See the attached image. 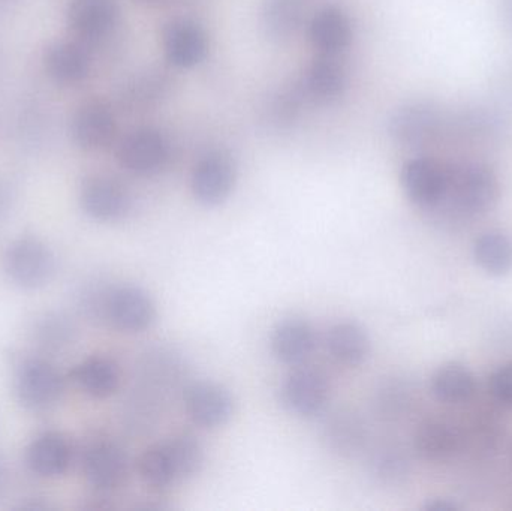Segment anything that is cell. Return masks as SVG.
<instances>
[{
	"label": "cell",
	"instance_id": "obj_25",
	"mask_svg": "<svg viewBox=\"0 0 512 511\" xmlns=\"http://www.w3.org/2000/svg\"><path fill=\"white\" fill-rule=\"evenodd\" d=\"M69 377L84 395L93 399L110 398L120 386L119 366L107 356L87 357L74 366Z\"/></svg>",
	"mask_w": 512,
	"mask_h": 511
},
{
	"label": "cell",
	"instance_id": "obj_14",
	"mask_svg": "<svg viewBox=\"0 0 512 511\" xmlns=\"http://www.w3.org/2000/svg\"><path fill=\"white\" fill-rule=\"evenodd\" d=\"M441 125L438 108L429 102H409L391 114L388 132L402 146L421 147L438 137Z\"/></svg>",
	"mask_w": 512,
	"mask_h": 511
},
{
	"label": "cell",
	"instance_id": "obj_18",
	"mask_svg": "<svg viewBox=\"0 0 512 511\" xmlns=\"http://www.w3.org/2000/svg\"><path fill=\"white\" fill-rule=\"evenodd\" d=\"M309 38L318 54L340 56L354 41V23L345 9L327 5L313 14Z\"/></svg>",
	"mask_w": 512,
	"mask_h": 511
},
{
	"label": "cell",
	"instance_id": "obj_36",
	"mask_svg": "<svg viewBox=\"0 0 512 511\" xmlns=\"http://www.w3.org/2000/svg\"><path fill=\"white\" fill-rule=\"evenodd\" d=\"M138 2H143V3H158V2H162V0H138Z\"/></svg>",
	"mask_w": 512,
	"mask_h": 511
},
{
	"label": "cell",
	"instance_id": "obj_31",
	"mask_svg": "<svg viewBox=\"0 0 512 511\" xmlns=\"http://www.w3.org/2000/svg\"><path fill=\"white\" fill-rule=\"evenodd\" d=\"M330 431L331 441L342 450H354L360 440V426L351 419H337Z\"/></svg>",
	"mask_w": 512,
	"mask_h": 511
},
{
	"label": "cell",
	"instance_id": "obj_13",
	"mask_svg": "<svg viewBox=\"0 0 512 511\" xmlns=\"http://www.w3.org/2000/svg\"><path fill=\"white\" fill-rule=\"evenodd\" d=\"M117 134L113 108L101 99H90L75 110L71 119L74 143L86 152L107 149Z\"/></svg>",
	"mask_w": 512,
	"mask_h": 511
},
{
	"label": "cell",
	"instance_id": "obj_10",
	"mask_svg": "<svg viewBox=\"0 0 512 511\" xmlns=\"http://www.w3.org/2000/svg\"><path fill=\"white\" fill-rule=\"evenodd\" d=\"M83 474L96 491H117L128 482V456L114 441H95L84 450Z\"/></svg>",
	"mask_w": 512,
	"mask_h": 511
},
{
	"label": "cell",
	"instance_id": "obj_1",
	"mask_svg": "<svg viewBox=\"0 0 512 511\" xmlns=\"http://www.w3.org/2000/svg\"><path fill=\"white\" fill-rule=\"evenodd\" d=\"M92 311L120 332L141 333L156 321V305L152 296L135 285H119L102 291Z\"/></svg>",
	"mask_w": 512,
	"mask_h": 511
},
{
	"label": "cell",
	"instance_id": "obj_6",
	"mask_svg": "<svg viewBox=\"0 0 512 511\" xmlns=\"http://www.w3.org/2000/svg\"><path fill=\"white\" fill-rule=\"evenodd\" d=\"M237 167L224 150H212L198 159L191 176V191L203 206H219L233 194Z\"/></svg>",
	"mask_w": 512,
	"mask_h": 511
},
{
	"label": "cell",
	"instance_id": "obj_26",
	"mask_svg": "<svg viewBox=\"0 0 512 511\" xmlns=\"http://www.w3.org/2000/svg\"><path fill=\"white\" fill-rule=\"evenodd\" d=\"M306 17V0H264L259 12L262 32L270 41L286 42L297 35Z\"/></svg>",
	"mask_w": 512,
	"mask_h": 511
},
{
	"label": "cell",
	"instance_id": "obj_27",
	"mask_svg": "<svg viewBox=\"0 0 512 511\" xmlns=\"http://www.w3.org/2000/svg\"><path fill=\"white\" fill-rule=\"evenodd\" d=\"M462 437L453 425L441 420H427L418 426L414 447L426 461L439 462L451 458L460 449Z\"/></svg>",
	"mask_w": 512,
	"mask_h": 511
},
{
	"label": "cell",
	"instance_id": "obj_20",
	"mask_svg": "<svg viewBox=\"0 0 512 511\" xmlns=\"http://www.w3.org/2000/svg\"><path fill=\"white\" fill-rule=\"evenodd\" d=\"M301 78L310 101L319 104L337 101L348 89V68L342 57L334 54H318Z\"/></svg>",
	"mask_w": 512,
	"mask_h": 511
},
{
	"label": "cell",
	"instance_id": "obj_11",
	"mask_svg": "<svg viewBox=\"0 0 512 511\" xmlns=\"http://www.w3.org/2000/svg\"><path fill=\"white\" fill-rule=\"evenodd\" d=\"M162 48L170 65L180 69L195 68L209 54V36L192 18H174L162 30Z\"/></svg>",
	"mask_w": 512,
	"mask_h": 511
},
{
	"label": "cell",
	"instance_id": "obj_7",
	"mask_svg": "<svg viewBox=\"0 0 512 511\" xmlns=\"http://www.w3.org/2000/svg\"><path fill=\"white\" fill-rule=\"evenodd\" d=\"M65 383L56 366L47 360L29 359L15 375V395L24 408L45 411L62 398Z\"/></svg>",
	"mask_w": 512,
	"mask_h": 511
},
{
	"label": "cell",
	"instance_id": "obj_4",
	"mask_svg": "<svg viewBox=\"0 0 512 511\" xmlns=\"http://www.w3.org/2000/svg\"><path fill=\"white\" fill-rule=\"evenodd\" d=\"M119 20V0H69L66 8L72 36L90 50L110 39Z\"/></svg>",
	"mask_w": 512,
	"mask_h": 511
},
{
	"label": "cell",
	"instance_id": "obj_19",
	"mask_svg": "<svg viewBox=\"0 0 512 511\" xmlns=\"http://www.w3.org/2000/svg\"><path fill=\"white\" fill-rule=\"evenodd\" d=\"M44 69L51 80L59 84H80L92 71V50L81 42L57 41L48 45L44 53Z\"/></svg>",
	"mask_w": 512,
	"mask_h": 511
},
{
	"label": "cell",
	"instance_id": "obj_37",
	"mask_svg": "<svg viewBox=\"0 0 512 511\" xmlns=\"http://www.w3.org/2000/svg\"><path fill=\"white\" fill-rule=\"evenodd\" d=\"M8 2V0H0V5H3V3Z\"/></svg>",
	"mask_w": 512,
	"mask_h": 511
},
{
	"label": "cell",
	"instance_id": "obj_33",
	"mask_svg": "<svg viewBox=\"0 0 512 511\" xmlns=\"http://www.w3.org/2000/svg\"><path fill=\"white\" fill-rule=\"evenodd\" d=\"M426 509L435 511H454L459 509V506L450 500H433L427 504Z\"/></svg>",
	"mask_w": 512,
	"mask_h": 511
},
{
	"label": "cell",
	"instance_id": "obj_23",
	"mask_svg": "<svg viewBox=\"0 0 512 511\" xmlns=\"http://www.w3.org/2000/svg\"><path fill=\"white\" fill-rule=\"evenodd\" d=\"M137 471L141 482L155 492L168 491L183 480L170 440L144 449L137 461Z\"/></svg>",
	"mask_w": 512,
	"mask_h": 511
},
{
	"label": "cell",
	"instance_id": "obj_9",
	"mask_svg": "<svg viewBox=\"0 0 512 511\" xmlns=\"http://www.w3.org/2000/svg\"><path fill=\"white\" fill-rule=\"evenodd\" d=\"M80 204L90 218L114 222L128 215L132 197L129 189L116 177L93 174L81 183Z\"/></svg>",
	"mask_w": 512,
	"mask_h": 511
},
{
	"label": "cell",
	"instance_id": "obj_32",
	"mask_svg": "<svg viewBox=\"0 0 512 511\" xmlns=\"http://www.w3.org/2000/svg\"><path fill=\"white\" fill-rule=\"evenodd\" d=\"M490 393L499 404L512 407V363L501 366L490 377Z\"/></svg>",
	"mask_w": 512,
	"mask_h": 511
},
{
	"label": "cell",
	"instance_id": "obj_16",
	"mask_svg": "<svg viewBox=\"0 0 512 511\" xmlns=\"http://www.w3.org/2000/svg\"><path fill=\"white\" fill-rule=\"evenodd\" d=\"M170 72L158 66L137 72L120 86L117 101L128 113H144L164 104L173 92Z\"/></svg>",
	"mask_w": 512,
	"mask_h": 511
},
{
	"label": "cell",
	"instance_id": "obj_8",
	"mask_svg": "<svg viewBox=\"0 0 512 511\" xmlns=\"http://www.w3.org/2000/svg\"><path fill=\"white\" fill-rule=\"evenodd\" d=\"M330 393V381L325 374L318 369L297 368L283 381L280 398L289 413L312 419L324 413Z\"/></svg>",
	"mask_w": 512,
	"mask_h": 511
},
{
	"label": "cell",
	"instance_id": "obj_5",
	"mask_svg": "<svg viewBox=\"0 0 512 511\" xmlns=\"http://www.w3.org/2000/svg\"><path fill=\"white\" fill-rule=\"evenodd\" d=\"M468 215L487 212L498 198V179L486 165L466 164L448 171V189L445 198Z\"/></svg>",
	"mask_w": 512,
	"mask_h": 511
},
{
	"label": "cell",
	"instance_id": "obj_3",
	"mask_svg": "<svg viewBox=\"0 0 512 511\" xmlns=\"http://www.w3.org/2000/svg\"><path fill=\"white\" fill-rule=\"evenodd\" d=\"M170 159V140L152 126L132 129L117 146L120 167L135 176H155L167 167Z\"/></svg>",
	"mask_w": 512,
	"mask_h": 511
},
{
	"label": "cell",
	"instance_id": "obj_2",
	"mask_svg": "<svg viewBox=\"0 0 512 511\" xmlns=\"http://www.w3.org/2000/svg\"><path fill=\"white\" fill-rule=\"evenodd\" d=\"M3 269L9 281L24 290L45 287L56 273V257L42 240L21 237L6 249Z\"/></svg>",
	"mask_w": 512,
	"mask_h": 511
},
{
	"label": "cell",
	"instance_id": "obj_22",
	"mask_svg": "<svg viewBox=\"0 0 512 511\" xmlns=\"http://www.w3.org/2000/svg\"><path fill=\"white\" fill-rule=\"evenodd\" d=\"M26 461L36 476L56 479L63 476L71 465V444L60 432H44L27 447Z\"/></svg>",
	"mask_w": 512,
	"mask_h": 511
},
{
	"label": "cell",
	"instance_id": "obj_34",
	"mask_svg": "<svg viewBox=\"0 0 512 511\" xmlns=\"http://www.w3.org/2000/svg\"><path fill=\"white\" fill-rule=\"evenodd\" d=\"M5 467H3L2 462H0V495H2L3 488H5Z\"/></svg>",
	"mask_w": 512,
	"mask_h": 511
},
{
	"label": "cell",
	"instance_id": "obj_12",
	"mask_svg": "<svg viewBox=\"0 0 512 511\" xmlns=\"http://www.w3.org/2000/svg\"><path fill=\"white\" fill-rule=\"evenodd\" d=\"M183 401L189 419L204 429L227 425L236 408L230 390L215 381L192 383L186 389Z\"/></svg>",
	"mask_w": 512,
	"mask_h": 511
},
{
	"label": "cell",
	"instance_id": "obj_17",
	"mask_svg": "<svg viewBox=\"0 0 512 511\" xmlns=\"http://www.w3.org/2000/svg\"><path fill=\"white\" fill-rule=\"evenodd\" d=\"M400 180L409 200L420 207L438 206L447 195L448 171L424 156L406 162Z\"/></svg>",
	"mask_w": 512,
	"mask_h": 511
},
{
	"label": "cell",
	"instance_id": "obj_21",
	"mask_svg": "<svg viewBox=\"0 0 512 511\" xmlns=\"http://www.w3.org/2000/svg\"><path fill=\"white\" fill-rule=\"evenodd\" d=\"M271 351L283 365H303L316 348V332L303 318L280 321L271 333Z\"/></svg>",
	"mask_w": 512,
	"mask_h": 511
},
{
	"label": "cell",
	"instance_id": "obj_24",
	"mask_svg": "<svg viewBox=\"0 0 512 511\" xmlns=\"http://www.w3.org/2000/svg\"><path fill=\"white\" fill-rule=\"evenodd\" d=\"M372 342L360 324L342 321L330 327L327 333V351L337 365L354 369L370 356Z\"/></svg>",
	"mask_w": 512,
	"mask_h": 511
},
{
	"label": "cell",
	"instance_id": "obj_15",
	"mask_svg": "<svg viewBox=\"0 0 512 511\" xmlns=\"http://www.w3.org/2000/svg\"><path fill=\"white\" fill-rule=\"evenodd\" d=\"M310 98L303 78L285 81L271 89L259 107V120L271 132H286L300 122Z\"/></svg>",
	"mask_w": 512,
	"mask_h": 511
},
{
	"label": "cell",
	"instance_id": "obj_29",
	"mask_svg": "<svg viewBox=\"0 0 512 511\" xmlns=\"http://www.w3.org/2000/svg\"><path fill=\"white\" fill-rule=\"evenodd\" d=\"M474 258L489 275H507L512 270L511 237L498 230L481 234L474 243Z\"/></svg>",
	"mask_w": 512,
	"mask_h": 511
},
{
	"label": "cell",
	"instance_id": "obj_30",
	"mask_svg": "<svg viewBox=\"0 0 512 511\" xmlns=\"http://www.w3.org/2000/svg\"><path fill=\"white\" fill-rule=\"evenodd\" d=\"M35 336L47 348H62L71 341L72 326L65 317L47 314L36 323Z\"/></svg>",
	"mask_w": 512,
	"mask_h": 511
},
{
	"label": "cell",
	"instance_id": "obj_28",
	"mask_svg": "<svg viewBox=\"0 0 512 511\" xmlns=\"http://www.w3.org/2000/svg\"><path fill=\"white\" fill-rule=\"evenodd\" d=\"M432 392L444 404H463L475 393V378L466 366L448 363L441 366L432 378Z\"/></svg>",
	"mask_w": 512,
	"mask_h": 511
},
{
	"label": "cell",
	"instance_id": "obj_35",
	"mask_svg": "<svg viewBox=\"0 0 512 511\" xmlns=\"http://www.w3.org/2000/svg\"><path fill=\"white\" fill-rule=\"evenodd\" d=\"M507 15L512 21V0H507Z\"/></svg>",
	"mask_w": 512,
	"mask_h": 511
}]
</instances>
